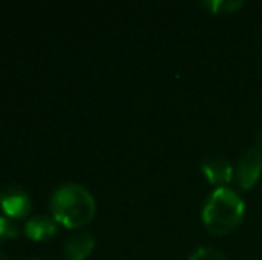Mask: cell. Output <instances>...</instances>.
I'll list each match as a JSON object with an SVG mask.
<instances>
[{
	"label": "cell",
	"instance_id": "obj_9",
	"mask_svg": "<svg viewBox=\"0 0 262 260\" xmlns=\"http://www.w3.org/2000/svg\"><path fill=\"white\" fill-rule=\"evenodd\" d=\"M20 235V228L14 223V219L7 218V216H0V244L7 239H16Z\"/></svg>",
	"mask_w": 262,
	"mask_h": 260
},
{
	"label": "cell",
	"instance_id": "obj_8",
	"mask_svg": "<svg viewBox=\"0 0 262 260\" xmlns=\"http://www.w3.org/2000/svg\"><path fill=\"white\" fill-rule=\"evenodd\" d=\"M207 9H210L212 13L217 14H232L235 13L237 9L243 7L241 0H210V2L204 4Z\"/></svg>",
	"mask_w": 262,
	"mask_h": 260
},
{
	"label": "cell",
	"instance_id": "obj_2",
	"mask_svg": "<svg viewBox=\"0 0 262 260\" xmlns=\"http://www.w3.org/2000/svg\"><path fill=\"white\" fill-rule=\"evenodd\" d=\"M245 216V203L235 191L228 187H217L204 207V223L210 233L225 235L241 225Z\"/></svg>",
	"mask_w": 262,
	"mask_h": 260
},
{
	"label": "cell",
	"instance_id": "obj_3",
	"mask_svg": "<svg viewBox=\"0 0 262 260\" xmlns=\"http://www.w3.org/2000/svg\"><path fill=\"white\" fill-rule=\"evenodd\" d=\"M262 171V150L259 146H252L241 155L235 168V180L243 189H252L259 180Z\"/></svg>",
	"mask_w": 262,
	"mask_h": 260
},
{
	"label": "cell",
	"instance_id": "obj_4",
	"mask_svg": "<svg viewBox=\"0 0 262 260\" xmlns=\"http://www.w3.org/2000/svg\"><path fill=\"white\" fill-rule=\"evenodd\" d=\"M0 207L11 219H21L31 212V196L20 185H6L0 191Z\"/></svg>",
	"mask_w": 262,
	"mask_h": 260
},
{
	"label": "cell",
	"instance_id": "obj_6",
	"mask_svg": "<svg viewBox=\"0 0 262 260\" xmlns=\"http://www.w3.org/2000/svg\"><path fill=\"white\" fill-rule=\"evenodd\" d=\"M95 248V237L88 232H79L68 237L64 243V257L66 260H84L91 255Z\"/></svg>",
	"mask_w": 262,
	"mask_h": 260
},
{
	"label": "cell",
	"instance_id": "obj_1",
	"mask_svg": "<svg viewBox=\"0 0 262 260\" xmlns=\"http://www.w3.org/2000/svg\"><path fill=\"white\" fill-rule=\"evenodd\" d=\"M50 208L57 223L68 228H79L95 218L97 203L86 187L79 184H64L55 189L50 200Z\"/></svg>",
	"mask_w": 262,
	"mask_h": 260
},
{
	"label": "cell",
	"instance_id": "obj_7",
	"mask_svg": "<svg viewBox=\"0 0 262 260\" xmlns=\"http://www.w3.org/2000/svg\"><path fill=\"white\" fill-rule=\"evenodd\" d=\"M57 232L54 218L49 216H34L25 223V235L32 241H49Z\"/></svg>",
	"mask_w": 262,
	"mask_h": 260
},
{
	"label": "cell",
	"instance_id": "obj_10",
	"mask_svg": "<svg viewBox=\"0 0 262 260\" xmlns=\"http://www.w3.org/2000/svg\"><path fill=\"white\" fill-rule=\"evenodd\" d=\"M189 260H227V257L214 248H200L191 255Z\"/></svg>",
	"mask_w": 262,
	"mask_h": 260
},
{
	"label": "cell",
	"instance_id": "obj_12",
	"mask_svg": "<svg viewBox=\"0 0 262 260\" xmlns=\"http://www.w3.org/2000/svg\"><path fill=\"white\" fill-rule=\"evenodd\" d=\"M260 145H262V134H260Z\"/></svg>",
	"mask_w": 262,
	"mask_h": 260
},
{
	"label": "cell",
	"instance_id": "obj_5",
	"mask_svg": "<svg viewBox=\"0 0 262 260\" xmlns=\"http://www.w3.org/2000/svg\"><path fill=\"white\" fill-rule=\"evenodd\" d=\"M202 171L209 178L210 184H216V185H227L232 180V173H234L232 164L221 155L207 157L202 162Z\"/></svg>",
	"mask_w": 262,
	"mask_h": 260
},
{
	"label": "cell",
	"instance_id": "obj_11",
	"mask_svg": "<svg viewBox=\"0 0 262 260\" xmlns=\"http://www.w3.org/2000/svg\"><path fill=\"white\" fill-rule=\"evenodd\" d=\"M0 260H7V257H6V255L2 253V251H0Z\"/></svg>",
	"mask_w": 262,
	"mask_h": 260
}]
</instances>
